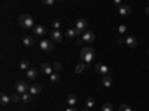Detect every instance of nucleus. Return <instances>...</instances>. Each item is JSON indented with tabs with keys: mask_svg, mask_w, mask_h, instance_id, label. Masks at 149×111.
I'll use <instances>...</instances> for the list:
<instances>
[{
	"mask_svg": "<svg viewBox=\"0 0 149 111\" xmlns=\"http://www.w3.org/2000/svg\"><path fill=\"white\" fill-rule=\"evenodd\" d=\"M81 60L84 62V63H86V65H90V62L94 59V56H95V51H94V48L93 47H84L82 50H81Z\"/></svg>",
	"mask_w": 149,
	"mask_h": 111,
	"instance_id": "1",
	"label": "nucleus"
},
{
	"mask_svg": "<svg viewBox=\"0 0 149 111\" xmlns=\"http://www.w3.org/2000/svg\"><path fill=\"white\" fill-rule=\"evenodd\" d=\"M18 23H19V26L22 29H30L33 27V24H34V20L30 14H22L19 18H18Z\"/></svg>",
	"mask_w": 149,
	"mask_h": 111,
	"instance_id": "2",
	"label": "nucleus"
},
{
	"mask_svg": "<svg viewBox=\"0 0 149 111\" xmlns=\"http://www.w3.org/2000/svg\"><path fill=\"white\" fill-rule=\"evenodd\" d=\"M30 86H31V84H29L27 81H18V83H17V86H15L17 93H19V95L29 93V90H30Z\"/></svg>",
	"mask_w": 149,
	"mask_h": 111,
	"instance_id": "3",
	"label": "nucleus"
},
{
	"mask_svg": "<svg viewBox=\"0 0 149 111\" xmlns=\"http://www.w3.org/2000/svg\"><path fill=\"white\" fill-rule=\"evenodd\" d=\"M40 50H43L46 53H51L54 50V42L51 39H42L40 41Z\"/></svg>",
	"mask_w": 149,
	"mask_h": 111,
	"instance_id": "4",
	"label": "nucleus"
},
{
	"mask_svg": "<svg viewBox=\"0 0 149 111\" xmlns=\"http://www.w3.org/2000/svg\"><path fill=\"white\" fill-rule=\"evenodd\" d=\"M86 27H88V23H86L85 18H79V20L76 21V24H74V29H76L79 33H81V32H85Z\"/></svg>",
	"mask_w": 149,
	"mask_h": 111,
	"instance_id": "5",
	"label": "nucleus"
},
{
	"mask_svg": "<svg viewBox=\"0 0 149 111\" xmlns=\"http://www.w3.org/2000/svg\"><path fill=\"white\" fill-rule=\"evenodd\" d=\"M95 71L98 72V74H102V75L104 77V75H109V72H110V69L106 66V65H103V63H95Z\"/></svg>",
	"mask_w": 149,
	"mask_h": 111,
	"instance_id": "6",
	"label": "nucleus"
},
{
	"mask_svg": "<svg viewBox=\"0 0 149 111\" xmlns=\"http://www.w3.org/2000/svg\"><path fill=\"white\" fill-rule=\"evenodd\" d=\"M81 38H82V41L86 42V44H93V42L95 41V36H94L93 32H85V33L81 36Z\"/></svg>",
	"mask_w": 149,
	"mask_h": 111,
	"instance_id": "7",
	"label": "nucleus"
},
{
	"mask_svg": "<svg viewBox=\"0 0 149 111\" xmlns=\"http://www.w3.org/2000/svg\"><path fill=\"white\" fill-rule=\"evenodd\" d=\"M49 36H51L52 42H61V41H63V35H61L60 30H52L51 33H49Z\"/></svg>",
	"mask_w": 149,
	"mask_h": 111,
	"instance_id": "8",
	"label": "nucleus"
},
{
	"mask_svg": "<svg viewBox=\"0 0 149 111\" xmlns=\"http://www.w3.org/2000/svg\"><path fill=\"white\" fill-rule=\"evenodd\" d=\"M125 44H127L128 48H136L139 42H137V39H136L134 36H127V38H125Z\"/></svg>",
	"mask_w": 149,
	"mask_h": 111,
	"instance_id": "9",
	"label": "nucleus"
},
{
	"mask_svg": "<svg viewBox=\"0 0 149 111\" xmlns=\"http://www.w3.org/2000/svg\"><path fill=\"white\" fill-rule=\"evenodd\" d=\"M42 92V87H40V84H31L30 86V90H29V93L31 95V96H36V95H39Z\"/></svg>",
	"mask_w": 149,
	"mask_h": 111,
	"instance_id": "10",
	"label": "nucleus"
},
{
	"mask_svg": "<svg viewBox=\"0 0 149 111\" xmlns=\"http://www.w3.org/2000/svg\"><path fill=\"white\" fill-rule=\"evenodd\" d=\"M66 36H67V38H78V36H81V33L74 29V27H69V29L66 30Z\"/></svg>",
	"mask_w": 149,
	"mask_h": 111,
	"instance_id": "11",
	"label": "nucleus"
},
{
	"mask_svg": "<svg viewBox=\"0 0 149 111\" xmlns=\"http://www.w3.org/2000/svg\"><path fill=\"white\" fill-rule=\"evenodd\" d=\"M118 12H119V15H122V17H127V15H130L131 9H130V6H127V5H122V6L118 9Z\"/></svg>",
	"mask_w": 149,
	"mask_h": 111,
	"instance_id": "12",
	"label": "nucleus"
},
{
	"mask_svg": "<svg viewBox=\"0 0 149 111\" xmlns=\"http://www.w3.org/2000/svg\"><path fill=\"white\" fill-rule=\"evenodd\" d=\"M26 74H27V78H29V80H36L37 77H39V71L34 69V68L30 69V71H27Z\"/></svg>",
	"mask_w": 149,
	"mask_h": 111,
	"instance_id": "13",
	"label": "nucleus"
},
{
	"mask_svg": "<svg viewBox=\"0 0 149 111\" xmlns=\"http://www.w3.org/2000/svg\"><path fill=\"white\" fill-rule=\"evenodd\" d=\"M22 44L26 47H33L34 45V36H24Z\"/></svg>",
	"mask_w": 149,
	"mask_h": 111,
	"instance_id": "14",
	"label": "nucleus"
},
{
	"mask_svg": "<svg viewBox=\"0 0 149 111\" xmlns=\"http://www.w3.org/2000/svg\"><path fill=\"white\" fill-rule=\"evenodd\" d=\"M46 29L43 26H34V36H45Z\"/></svg>",
	"mask_w": 149,
	"mask_h": 111,
	"instance_id": "15",
	"label": "nucleus"
},
{
	"mask_svg": "<svg viewBox=\"0 0 149 111\" xmlns=\"http://www.w3.org/2000/svg\"><path fill=\"white\" fill-rule=\"evenodd\" d=\"M40 69H42V72H45V74H46V75H52V74H54V72H52V69H54V68H52L51 65H49V63H43Z\"/></svg>",
	"mask_w": 149,
	"mask_h": 111,
	"instance_id": "16",
	"label": "nucleus"
},
{
	"mask_svg": "<svg viewBox=\"0 0 149 111\" xmlns=\"http://www.w3.org/2000/svg\"><path fill=\"white\" fill-rule=\"evenodd\" d=\"M10 101H12V99H10V96H8V95H5V93L0 95V104H2L3 107H5V105H8Z\"/></svg>",
	"mask_w": 149,
	"mask_h": 111,
	"instance_id": "17",
	"label": "nucleus"
},
{
	"mask_svg": "<svg viewBox=\"0 0 149 111\" xmlns=\"http://www.w3.org/2000/svg\"><path fill=\"white\" fill-rule=\"evenodd\" d=\"M66 101H67L69 107H74V105H76V102H78V98L74 96V95H69Z\"/></svg>",
	"mask_w": 149,
	"mask_h": 111,
	"instance_id": "18",
	"label": "nucleus"
},
{
	"mask_svg": "<svg viewBox=\"0 0 149 111\" xmlns=\"http://www.w3.org/2000/svg\"><path fill=\"white\" fill-rule=\"evenodd\" d=\"M102 83H103V86H104V87H110V86H112V83H113V80H112V77H110V75H104Z\"/></svg>",
	"mask_w": 149,
	"mask_h": 111,
	"instance_id": "19",
	"label": "nucleus"
},
{
	"mask_svg": "<svg viewBox=\"0 0 149 111\" xmlns=\"http://www.w3.org/2000/svg\"><path fill=\"white\" fill-rule=\"evenodd\" d=\"M31 99H33V96H31L30 93H24V95H21V102H24V104H30Z\"/></svg>",
	"mask_w": 149,
	"mask_h": 111,
	"instance_id": "20",
	"label": "nucleus"
},
{
	"mask_svg": "<svg viewBox=\"0 0 149 111\" xmlns=\"http://www.w3.org/2000/svg\"><path fill=\"white\" fill-rule=\"evenodd\" d=\"M19 69H21V71H24V72L30 71V65H29V62H27V60H21V63H19Z\"/></svg>",
	"mask_w": 149,
	"mask_h": 111,
	"instance_id": "21",
	"label": "nucleus"
},
{
	"mask_svg": "<svg viewBox=\"0 0 149 111\" xmlns=\"http://www.w3.org/2000/svg\"><path fill=\"white\" fill-rule=\"evenodd\" d=\"M94 105H95V101L93 99V98H86V99H85V107L88 108V110H90V108H93Z\"/></svg>",
	"mask_w": 149,
	"mask_h": 111,
	"instance_id": "22",
	"label": "nucleus"
},
{
	"mask_svg": "<svg viewBox=\"0 0 149 111\" xmlns=\"http://www.w3.org/2000/svg\"><path fill=\"white\" fill-rule=\"evenodd\" d=\"M85 68H86V65L84 63V62H81V63L76 65V68H74V72H76V74H81V72L85 71Z\"/></svg>",
	"mask_w": 149,
	"mask_h": 111,
	"instance_id": "23",
	"label": "nucleus"
},
{
	"mask_svg": "<svg viewBox=\"0 0 149 111\" xmlns=\"http://www.w3.org/2000/svg\"><path fill=\"white\" fill-rule=\"evenodd\" d=\"M102 111H113V107H112V104H104L103 107H102Z\"/></svg>",
	"mask_w": 149,
	"mask_h": 111,
	"instance_id": "24",
	"label": "nucleus"
},
{
	"mask_svg": "<svg viewBox=\"0 0 149 111\" xmlns=\"http://www.w3.org/2000/svg\"><path fill=\"white\" fill-rule=\"evenodd\" d=\"M10 99H12V102H19L21 101V95L19 93H15V95L10 96Z\"/></svg>",
	"mask_w": 149,
	"mask_h": 111,
	"instance_id": "25",
	"label": "nucleus"
},
{
	"mask_svg": "<svg viewBox=\"0 0 149 111\" xmlns=\"http://www.w3.org/2000/svg\"><path fill=\"white\" fill-rule=\"evenodd\" d=\"M52 68L55 69V72H60V71H61V68H63V65H61L60 62H55V63L52 65Z\"/></svg>",
	"mask_w": 149,
	"mask_h": 111,
	"instance_id": "26",
	"label": "nucleus"
},
{
	"mask_svg": "<svg viewBox=\"0 0 149 111\" xmlns=\"http://www.w3.org/2000/svg\"><path fill=\"white\" fill-rule=\"evenodd\" d=\"M119 111H133V110H131V107L122 104V105H119Z\"/></svg>",
	"mask_w": 149,
	"mask_h": 111,
	"instance_id": "27",
	"label": "nucleus"
},
{
	"mask_svg": "<svg viewBox=\"0 0 149 111\" xmlns=\"http://www.w3.org/2000/svg\"><path fill=\"white\" fill-rule=\"evenodd\" d=\"M43 5L45 6H54L55 5V0H43Z\"/></svg>",
	"mask_w": 149,
	"mask_h": 111,
	"instance_id": "28",
	"label": "nucleus"
},
{
	"mask_svg": "<svg viewBox=\"0 0 149 111\" xmlns=\"http://www.w3.org/2000/svg\"><path fill=\"white\" fill-rule=\"evenodd\" d=\"M58 80H60V75H58V72H54L52 75H51V81H54V83H55V81H58Z\"/></svg>",
	"mask_w": 149,
	"mask_h": 111,
	"instance_id": "29",
	"label": "nucleus"
},
{
	"mask_svg": "<svg viewBox=\"0 0 149 111\" xmlns=\"http://www.w3.org/2000/svg\"><path fill=\"white\" fill-rule=\"evenodd\" d=\"M125 30H127V27H125V26H124V24H122V26H119V29H118V32H119V35H124V33H125Z\"/></svg>",
	"mask_w": 149,
	"mask_h": 111,
	"instance_id": "30",
	"label": "nucleus"
},
{
	"mask_svg": "<svg viewBox=\"0 0 149 111\" xmlns=\"http://www.w3.org/2000/svg\"><path fill=\"white\" fill-rule=\"evenodd\" d=\"M61 26V24H60V21H54L52 23V27H54V30H58V27Z\"/></svg>",
	"mask_w": 149,
	"mask_h": 111,
	"instance_id": "31",
	"label": "nucleus"
},
{
	"mask_svg": "<svg viewBox=\"0 0 149 111\" xmlns=\"http://www.w3.org/2000/svg\"><path fill=\"white\" fill-rule=\"evenodd\" d=\"M124 42H125V39H124V38H119V39H118V44H119V45H122Z\"/></svg>",
	"mask_w": 149,
	"mask_h": 111,
	"instance_id": "32",
	"label": "nucleus"
},
{
	"mask_svg": "<svg viewBox=\"0 0 149 111\" xmlns=\"http://www.w3.org/2000/svg\"><path fill=\"white\" fill-rule=\"evenodd\" d=\"M66 111H78L74 107H69V108H66Z\"/></svg>",
	"mask_w": 149,
	"mask_h": 111,
	"instance_id": "33",
	"label": "nucleus"
},
{
	"mask_svg": "<svg viewBox=\"0 0 149 111\" xmlns=\"http://www.w3.org/2000/svg\"><path fill=\"white\" fill-rule=\"evenodd\" d=\"M82 42H84V41H82V38H78V39H76V44H78V45H81Z\"/></svg>",
	"mask_w": 149,
	"mask_h": 111,
	"instance_id": "34",
	"label": "nucleus"
},
{
	"mask_svg": "<svg viewBox=\"0 0 149 111\" xmlns=\"http://www.w3.org/2000/svg\"><path fill=\"white\" fill-rule=\"evenodd\" d=\"M145 11H146V14H149V6H148V8H146Z\"/></svg>",
	"mask_w": 149,
	"mask_h": 111,
	"instance_id": "35",
	"label": "nucleus"
},
{
	"mask_svg": "<svg viewBox=\"0 0 149 111\" xmlns=\"http://www.w3.org/2000/svg\"><path fill=\"white\" fill-rule=\"evenodd\" d=\"M82 111H91V110H88V108H85V110H82Z\"/></svg>",
	"mask_w": 149,
	"mask_h": 111,
	"instance_id": "36",
	"label": "nucleus"
},
{
	"mask_svg": "<svg viewBox=\"0 0 149 111\" xmlns=\"http://www.w3.org/2000/svg\"><path fill=\"white\" fill-rule=\"evenodd\" d=\"M148 54H149V50H148Z\"/></svg>",
	"mask_w": 149,
	"mask_h": 111,
	"instance_id": "37",
	"label": "nucleus"
}]
</instances>
